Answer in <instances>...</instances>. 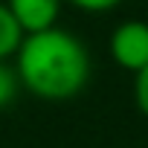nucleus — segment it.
Listing matches in <instances>:
<instances>
[{"mask_svg":"<svg viewBox=\"0 0 148 148\" xmlns=\"http://www.w3.org/2000/svg\"><path fill=\"white\" fill-rule=\"evenodd\" d=\"M15 70L23 90L44 102L76 99L93 76V61L79 35L61 26L23 35L15 52Z\"/></svg>","mask_w":148,"mask_h":148,"instance_id":"nucleus-1","label":"nucleus"},{"mask_svg":"<svg viewBox=\"0 0 148 148\" xmlns=\"http://www.w3.org/2000/svg\"><path fill=\"white\" fill-rule=\"evenodd\" d=\"M108 52L122 70L134 73V76L142 73L148 67V23L122 21L108 38Z\"/></svg>","mask_w":148,"mask_h":148,"instance_id":"nucleus-2","label":"nucleus"},{"mask_svg":"<svg viewBox=\"0 0 148 148\" xmlns=\"http://www.w3.org/2000/svg\"><path fill=\"white\" fill-rule=\"evenodd\" d=\"M61 3L64 0H6V6H9L12 18L18 21V26L23 29V35L58 26Z\"/></svg>","mask_w":148,"mask_h":148,"instance_id":"nucleus-3","label":"nucleus"},{"mask_svg":"<svg viewBox=\"0 0 148 148\" xmlns=\"http://www.w3.org/2000/svg\"><path fill=\"white\" fill-rule=\"evenodd\" d=\"M21 41H23V29H21L18 21L12 18L9 6H6V3H0V61L15 58Z\"/></svg>","mask_w":148,"mask_h":148,"instance_id":"nucleus-4","label":"nucleus"},{"mask_svg":"<svg viewBox=\"0 0 148 148\" xmlns=\"http://www.w3.org/2000/svg\"><path fill=\"white\" fill-rule=\"evenodd\" d=\"M21 87H23V84H21V76H18L15 64L0 61V110H6V108L18 99Z\"/></svg>","mask_w":148,"mask_h":148,"instance_id":"nucleus-5","label":"nucleus"},{"mask_svg":"<svg viewBox=\"0 0 148 148\" xmlns=\"http://www.w3.org/2000/svg\"><path fill=\"white\" fill-rule=\"evenodd\" d=\"M67 3L84 15H105V12H113L116 6H122V0H67Z\"/></svg>","mask_w":148,"mask_h":148,"instance_id":"nucleus-6","label":"nucleus"},{"mask_svg":"<svg viewBox=\"0 0 148 148\" xmlns=\"http://www.w3.org/2000/svg\"><path fill=\"white\" fill-rule=\"evenodd\" d=\"M134 102L142 116H148V67L134 76Z\"/></svg>","mask_w":148,"mask_h":148,"instance_id":"nucleus-7","label":"nucleus"}]
</instances>
